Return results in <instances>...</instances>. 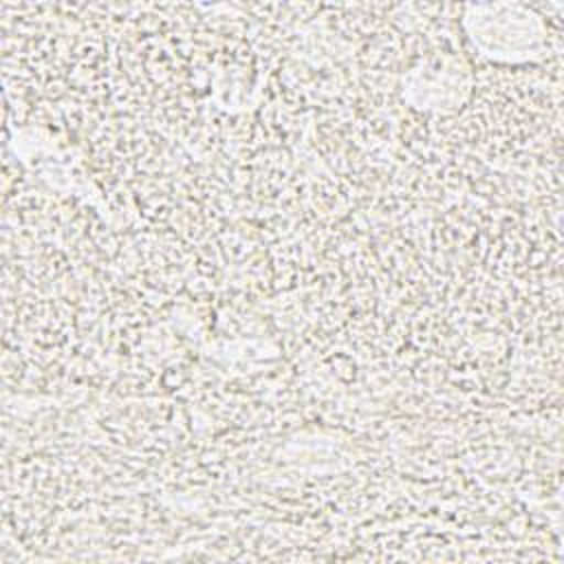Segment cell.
<instances>
[{"instance_id": "cell-2", "label": "cell", "mask_w": 564, "mask_h": 564, "mask_svg": "<svg viewBox=\"0 0 564 564\" xmlns=\"http://www.w3.org/2000/svg\"><path fill=\"white\" fill-rule=\"evenodd\" d=\"M471 93V70L456 51H434L403 75V97L410 106L452 112Z\"/></svg>"}, {"instance_id": "cell-1", "label": "cell", "mask_w": 564, "mask_h": 564, "mask_svg": "<svg viewBox=\"0 0 564 564\" xmlns=\"http://www.w3.org/2000/svg\"><path fill=\"white\" fill-rule=\"evenodd\" d=\"M463 26L480 55L494 62L524 64L538 62L546 53V24L524 4H469Z\"/></svg>"}]
</instances>
